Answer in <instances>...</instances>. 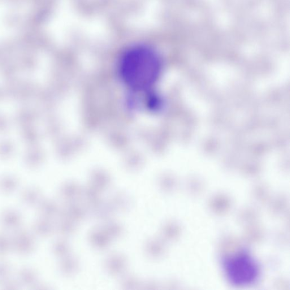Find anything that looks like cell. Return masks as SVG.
<instances>
[{
  "mask_svg": "<svg viewBox=\"0 0 290 290\" xmlns=\"http://www.w3.org/2000/svg\"><path fill=\"white\" fill-rule=\"evenodd\" d=\"M33 230L38 236H46L51 232V224L45 219H38L34 224Z\"/></svg>",
  "mask_w": 290,
  "mask_h": 290,
  "instance_id": "cell-8",
  "label": "cell"
},
{
  "mask_svg": "<svg viewBox=\"0 0 290 290\" xmlns=\"http://www.w3.org/2000/svg\"><path fill=\"white\" fill-rule=\"evenodd\" d=\"M0 285L3 289H16L19 288V283L16 280L8 278L0 283Z\"/></svg>",
  "mask_w": 290,
  "mask_h": 290,
  "instance_id": "cell-12",
  "label": "cell"
},
{
  "mask_svg": "<svg viewBox=\"0 0 290 290\" xmlns=\"http://www.w3.org/2000/svg\"><path fill=\"white\" fill-rule=\"evenodd\" d=\"M11 268L6 262L0 261V283L9 278Z\"/></svg>",
  "mask_w": 290,
  "mask_h": 290,
  "instance_id": "cell-10",
  "label": "cell"
},
{
  "mask_svg": "<svg viewBox=\"0 0 290 290\" xmlns=\"http://www.w3.org/2000/svg\"><path fill=\"white\" fill-rule=\"evenodd\" d=\"M162 69L161 58L146 46H136L121 58L119 72L125 85L136 92L150 89L158 79Z\"/></svg>",
  "mask_w": 290,
  "mask_h": 290,
  "instance_id": "cell-1",
  "label": "cell"
},
{
  "mask_svg": "<svg viewBox=\"0 0 290 290\" xmlns=\"http://www.w3.org/2000/svg\"><path fill=\"white\" fill-rule=\"evenodd\" d=\"M223 266L228 280L237 285L252 284L257 281L260 274L256 259L244 251L225 258Z\"/></svg>",
  "mask_w": 290,
  "mask_h": 290,
  "instance_id": "cell-2",
  "label": "cell"
},
{
  "mask_svg": "<svg viewBox=\"0 0 290 290\" xmlns=\"http://www.w3.org/2000/svg\"><path fill=\"white\" fill-rule=\"evenodd\" d=\"M18 185V181L14 177L7 176L0 180V189L6 193L15 191Z\"/></svg>",
  "mask_w": 290,
  "mask_h": 290,
  "instance_id": "cell-7",
  "label": "cell"
},
{
  "mask_svg": "<svg viewBox=\"0 0 290 290\" xmlns=\"http://www.w3.org/2000/svg\"><path fill=\"white\" fill-rule=\"evenodd\" d=\"M0 221L6 228L19 229L21 226L22 218L18 212L14 210H8L2 214Z\"/></svg>",
  "mask_w": 290,
  "mask_h": 290,
  "instance_id": "cell-4",
  "label": "cell"
},
{
  "mask_svg": "<svg viewBox=\"0 0 290 290\" xmlns=\"http://www.w3.org/2000/svg\"><path fill=\"white\" fill-rule=\"evenodd\" d=\"M12 242V248L20 254L31 253L36 248V240L33 235L25 229H18Z\"/></svg>",
  "mask_w": 290,
  "mask_h": 290,
  "instance_id": "cell-3",
  "label": "cell"
},
{
  "mask_svg": "<svg viewBox=\"0 0 290 290\" xmlns=\"http://www.w3.org/2000/svg\"><path fill=\"white\" fill-rule=\"evenodd\" d=\"M19 278L21 283L25 285H32L36 283L37 276L36 272L33 269L29 267H24L20 270Z\"/></svg>",
  "mask_w": 290,
  "mask_h": 290,
  "instance_id": "cell-6",
  "label": "cell"
},
{
  "mask_svg": "<svg viewBox=\"0 0 290 290\" xmlns=\"http://www.w3.org/2000/svg\"><path fill=\"white\" fill-rule=\"evenodd\" d=\"M40 210L43 216H49L53 214L54 207L50 202H43L40 203Z\"/></svg>",
  "mask_w": 290,
  "mask_h": 290,
  "instance_id": "cell-11",
  "label": "cell"
},
{
  "mask_svg": "<svg viewBox=\"0 0 290 290\" xmlns=\"http://www.w3.org/2000/svg\"><path fill=\"white\" fill-rule=\"evenodd\" d=\"M41 197L40 190L34 187L25 189L21 195V199L24 203L30 206L40 204L42 201Z\"/></svg>",
  "mask_w": 290,
  "mask_h": 290,
  "instance_id": "cell-5",
  "label": "cell"
},
{
  "mask_svg": "<svg viewBox=\"0 0 290 290\" xmlns=\"http://www.w3.org/2000/svg\"><path fill=\"white\" fill-rule=\"evenodd\" d=\"M12 248V242L10 238L4 233H0V255L8 253Z\"/></svg>",
  "mask_w": 290,
  "mask_h": 290,
  "instance_id": "cell-9",
  "label": "cell"
}]
</instances>
